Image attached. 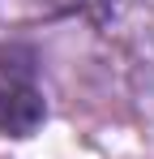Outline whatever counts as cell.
Masks as SVG:
<instances>
[{
	"mask_svg": "<svg viewBox=\"0 0 154 159\" xmlns=\"http://www.w3.org/2000/svg\"><path fill=\"white\" fill-rule=\"evenodd\" d=\"M69 9L86 13L90 22H111V17H120L128 9V0H69Z\"/></svg>",
	"mask_w": 154,
	"mask_h": 159,
	"instance_id": "cell-2",
	"label": "cell"
},
{
	"mask_svg": "<svg viewBox=\"0 0 154 159\" xmlns=\"http://www.w3.org/2000/svg\"><path fill=\"white\" fill-rule=\"evenodd\" d=\"M39 125H43V95L34 90V82L4 73L0 78V133L30 138Z\"/></svg>",
	"mask_w": 154,
	"mask_h": 159,
	"instance_id": "cell-1",
	"label": "cell"
}]
</instances>
